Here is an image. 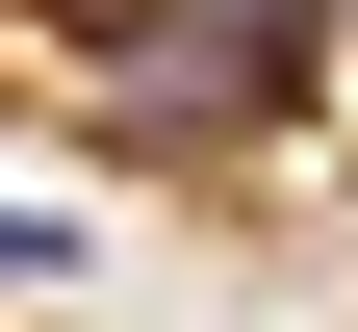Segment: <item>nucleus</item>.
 <instances>
[{"mask_svg":"<svg viewBox=\"0 0 358 332\" xmlns=\"http://www.w3.org/2000/svg\"><path fill=\"white\" fill-rule=\"evenodd\" d=\"M333 0H77V26H0V77H52L103 154H282Z\"/></svg>","mask_w":358,"mask_h":332,"instance_id":"nucleus-1","label":"nucleus"},{"mask_svg":"<svg viewBox=\"0 0 358 332\" xmlns=\"http://www.w3.org/2000/svg\"><path fill=\"white\" fill-rule=\"evenodd\" d=\"M282 128H333V154H358V0H333V52H307V103Z\"/></svg>","mask_w":358,"mask_h":332,"instance_id":"nucleus-2","label":"nucleus"}]
</instances>
